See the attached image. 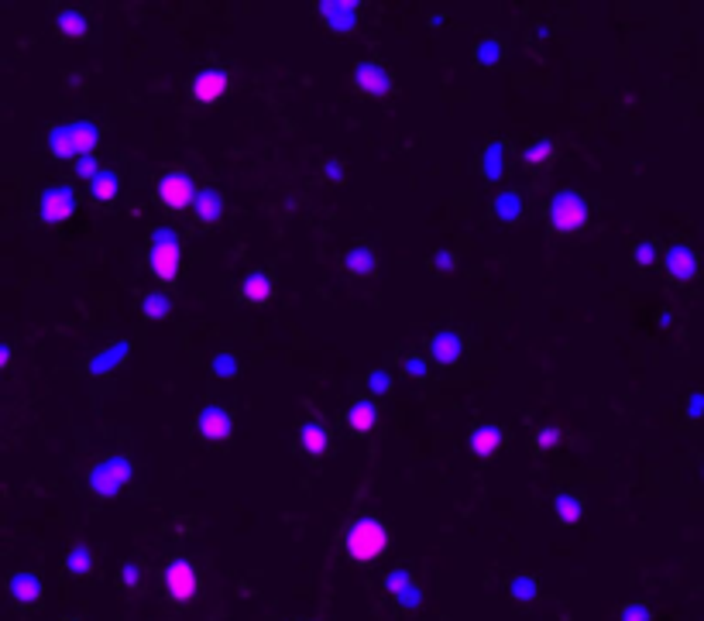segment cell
<instances>
[{
  "label": "cell",
  "instance_id": "obj_1",
  "mask_svg": "<svg viewBox=\"0 0 704 621\" xmlns=\"http://www.w3.org/2000/svg\"><path fill=\"white\" fill-rule=\"evenodd\" d=\"M389 543H392L389 528L382 526L375 515H358L344 528V553L354 563H372V559H378L389 549Z\"/></svg>",
  "mask_w": 704,
  "mask_h": 621
},
{
  "label": "cell",
  "instance_id": "obj_2",
  "mask_svg": "<svg viewBox=\"0 0 704 621\" xmlns=\"http://www.w3.org/2000/svg\"><path fill=\"white\" fill-rule=\"evenodd\" d=\"M96 144H100V124L94 121H69V124H55L48 131V152L55 158L94 155Z\"/></svg>",
  "mask_w": 704,
  "mask_h": 621
},
{
  "label": "cell",
  "instance_id": "obj_3",
  "mask_svg": "<svg viewBox=\"0 0 704 621\" xmlns=\"http://www.w3.org/2000/svg\"><path fill=\"white\" fill-rule=\"evenodd\" d=\"M547 223L557 233H578L591 223V202L578 189H560L547 202Z\"/></svg>",
  "mask_w": 704,
  "mask_h": 621
},
{
  "label": "cell",
  "instance_id": "obj_4",
  "mask_svg": "<svg viewBox=\"0 0 704 621\" xmlns=\"http://www.w3.org/2000/svg\"><path fill=\"white\" fill-rule=\"evenodd\" d=\"M134 478V464L124 453H110V457H100L90 474H86V484L96 498H117L127 488V481Z\"/></svg>",
  "mask_w": 704,
  "mask_h": 621
},
{
  "label": "cell",
  "instance_id": "obj_5",
  "mask_svg": "<svg viewBox=\"0 0 704 621\" xmlns=\"http://www.w3.org/2000/svg\"><path fill=\"white\" fill-rule=\"evenodd\" d=\"M183 264V248H179V233L173 227H155L148 237V268L155 271L162 281H173Z\"/></svg>",
  "mask_w": 704,
  "mask_h": 621
},
{
  "label": "cell",
  "instance_id": "obj_6",
  "mask_svg": "<svg viewBox=\"0 0 704 621\" xmlns=\"http://www.w3.org/2000/svg\"><path fill=\"white\" fill-rule=\"evenodd\" d=\"M162 584H165V590H169V597L179 601V605H189V601H196V597H200V574H196V567L183 557H175V559L165 563V570H162Z\"/></svg>",
  "mask_w": 704,
  "mask_h": 621
},
{
  "label": "cell",
  "instance_id": "obj_7",
  "mask_svg": "<svg viewBox=\"0 0 704 621\" xmlns=\"http://www.w3.org/2000/svg\"><path fill=\"white\" fill-rule=\"evenodd\" d=\"M73 210H76V189L69 182H48L38 192V217H42V223H63V220L73 217Z\"/></svg>",
  "mask_w": 704,
  "mask_h": 621
},
{
  "label": "cell",
  "instance_id": "obj_8",
  "mask_svg": "<svg viewBox=\"0 0 704 621\" xmlns=\"http://www.w3.org/2000/svg\"><path fill=\"white\" fill-rule=\"evenodd\" d=\"M155 192H158V202L169 206V210H186V206H193L196 196H200V189H196V182L189 179L186 172H165V175L158 179Z\"/></svg>",
  "mask_w": 704,
  "mask_h": 621
},
{
  "label": "cell",
  "instance_id": "obj_9",
  "mask_svg": "<svg viewBox=\"0 0 704 621\" xmlns=\"http://www.w3.org/2000/svg\"><path fill=\"white\" fill-rule=\"evenodd\" d=\"M316 15L323 17V25H327L330 32L347 34L361 25L364 7H361L358 0H320V4H316Z\"/></svg>",
  "mask_w": 704,
  "mask_h": 621
},
{
  "label": "cell",
  "instance_id": "obj_10",
  "mask_svg": "<svg viewBox=\"0 0 704 621\" xmlns=\"http://www.w3.org/2000/svg\"><path fill=\"white\" fill-rule=\"evenodd\" d=\"M196 433L203 436L206 443H227L234 433V416L231 409L220 402H210L200 409V419H196Z\"/></svg>",
  "mask_w": 704,
  "mask_h": 621
},
{
  "label": "cell",
  "instance_id": "obj_11",
  "mask_svg": "<svg viewBox=\"0 0 704 621\" xmlns=\"http://www.w3.org/2000/svg\"><path fill=\"white\" fill-rule=\"evenodd\" d=\"M663 268H667V275L673 281H680V285H688V281L698 279V271H701V258H698V251L684 244V241H677L667 248L663 254Z\"/></svg>",
  "mask_w": 704,
  "mask_h": 621
},
{
  "label": "cell",
  "instance_id": "obj_12",
  "mask_svg": "<svg viewBox=\"0 0 704 621\" xmlns=\"http://www.w3.org/2000/svg\"><path fill=\"white\" fill-rule=\"evenodd\" d=\"M227 86H231V73H227V69H217V65L200 69L196 76L189 79V94H193L196 104H217L220 96L227 94Z\"/></svg>",
  "mask_w": 704,
  "mask_h": 621
},
{
  "label": "cell",
  "instance_id": "obj_13",
  "mask_svg": "<svg viewBox=\"0 0 704 621\" xmlns=\"http://www.w3.org/2000/svg\"><path fill=\"white\" fill-rule=\"evenodd\" d=\"M354 86L364 96H389L395 90V79L382 63H358L354 65Z\"/></svg>",
  "mask_w": 704,
  "mask_h": 621
},
{
  "label": "cell",
  "instance_id": "obj_14",
  "mask_svg": "<svg viewBox=\"0 0 704 621\" xmlns=\"http://www.w3.org/2000/svg\"><path fill=\"white\" fill-rule=\"evenodd\" d=\"M461 358H464V340L457 330H437L430 337V360L437 368H454V364H461Z\"/></svg>",
  "mask_w": 704,
  "mask_h": 621
},
{
  "label": "cell",
  "instance_id": "obj_15",
  "mask_svg": "<svg viewBox=\"0 0 704 621\" xmlns=\"http://www.w3.org/2000/svg\"><path fill=\"white\" fill-rule=\"evenodd\" d=\"M7 590H11V601L17 607H38L42 605V594H45L38 574H32V570H15L11 580H7Z\"/></svg>",
  "mask_w": 704,
  "mask_h": 621
},
{
  "label": "cell",
  "instance_id": "obj_16",
  "mask_svg": "<svg viewBox=\"0 0 704 621\" xmlns=\"http://www.w3.org/2000/svg\"><path fill=\"white\" fill-rule=\"evenodd\" d=\"M127 354H131V343L114 340V343H107V347H100L94 358L86 360V371L94 374V378H104V374L117 371V368L127 360Z\"/></svg>",
  "mask_w": 704,
  "mask_h": 621
},
{
  "label": "cell",
  "instance_id": "obj_17",
  "mask_svg": "<svg viewBox=\"0 0 704 621\" xmlns=\"http://www.w3.org/2000/svg\"><path fill=\"white\" fill-rule=\"evenodd\" d=\"M501 439H505V429L495 426V422H481V426H474L468 436L471 453L481 457V460H488V457H495V453L501 450Z\"/></svg>",
  "mask_w": 704,
  "mask_h": 621
},
{
  "label": "cell",
  "instance_id": "obj_18",
  "mask_svg": "<svg viewBox=\"0 0 704 621\" xmlns=\"http://www.w3.org/2000/svg\"><path fill=\"white\" fill-rule=\"evenodd\" d=\"M488 213H491V220H499V223H516L526 213V200L519 196L516 189H501L499 196L491 200V206H488Z\"/></svg>",
  "mask_w": 704,
  "mask_h": 621
},
{
  "label": "cell",
  "instance_id": "obj_19",
  "mask_svg": "<svg viewBox=\"0 0 704 621\" xmlns=\"http://www.w3.org/2000/svg\"><path fill=\"white\" fill-rule=\"evenodd\" d=\"M299 450L306 457H323L330 450V429L323 422H302L299 426Z\"/></svg>",
  "mask_w": 704,
  "mask_h": 621
},
{
  "label": "cell",
  "instance_id": "obj_20",
  "mask_svg": "<svg viewBox=\"0 0 704 621\" xmlns=\"http://www.w3.org/2000/svg\"><path fill=\"white\" fill-rule=\"evenodd\" d=\"M223 210H227V200H223V192L213 186L200 189V196L193 202V213H196L200 223H217V220L223 217Z\"/></svg>",
  "mask_w": 704,
  "mask_h": 621
},
{
  "label": "cell",
  "instance_id": "obj_21",
  "mask_svg": "<svg viewBox=\"0 0 704 621\" xmlns=\"http://www.w3.org/2000/svg\"><path fill=\"white\" fill-rule=\"evenodd\" d=\"M347 426L354 433H372L378 426V405L372 399H354L347 405Z\"/></svg>",
  "mask_w": 704,
  "mask_h": 621
},
{
  "label": "cell",
  "instance_id": "obj_22",
  "mask_svg": "<svg viewBox=\"0 0 704 621\" xmlns=\"http://www.w3.org/2000/svg\"><path fill=\"white\" fill-rule=\"evenodd\" d=\"M505 158H509L505 141H488L485 152H481V175H485V182H501V175H505Z\"/></svg>",
  "mask_w": 704,
  "mask_h": 621
},
{
  "label": "cell",
  "instance_id": "obj_23",
  "mask_svg": "<svg viewBox=\"0 0 704 621\" xmlns=\"http://www.w3.org/2000/svg\"><path fill=\"white\" fill-rule=\"evenodd\" d=\"M375 268H378V258L368 244H354L351 251H344V271H351V275L368 279V275H375Z\"/></svg>",
  "mask_w": 704,
  "mask_h": 621
},
{
  "label": "cell",
  "instance_id": "obj_24",
  "mask_svg": "<svg viewBox=\"0 0 704 621\" xmlns=\"http://www.w3.org/2000/svg\"><path fill=\"white\" fill-rule=\"evenodd\" d=\"M241 299H244L248 306H265L268 299H272V279H268L265 271H251V275H244V281H241Z\"/></svg>",
  "mask_w": 704,
  "mask_h": 621
},
{
  "label": "cell",
  "instance_id": "obj_25",
  "mask_svg": "<svg viewBox=\"0 0 704 621\" xmlns=\"http://www.w3.org/2000/svg\"><path fill=\"white\" fill-rule=\"evenodd\" d=\"M55 28H59V34H65V38H86V34H90V17L83 15L79 7H63V11L55 15Z\"/></svg>",
  "mask_w": 704,
  "mask_h": 621
},
{
  "label": "cell",
  "instance_id": "obj_26",
  "mask_svg": "<svg viewBox=\"0 0 704 621\" xmlns=\"http://www.w3.org/2000/svg\"><path fill=\"white\" fill-rule=\"evenodd\" d=\"M94 567H96V559H94V549L86 543H73L69 546V553H65V574L69 577H90L94 574Z\"/></svg>",
  "mask_w": 704,
  "mask_h": 621
},
{
  "label": "cell",
  "instance_id": "obj_27",
  "mask_svg": "<svg viewBox=\"0 0 704 621\" xmlns=\"http://www.w3.org/2000/svg\"><path fill=\"white\" fill-rule=\"evenodd\" d=\"M553 512H557V518H560L563 526H578L580 518H584V501H580V495L563 488L553 498Z\"/></svg>",
  "mask_w": 704,
  "mask_h": 621
},
{
  "label": "cell",
  "instance_id": "obj_28",
  "mask_svg": "<svg viewBox=\"0 0 704 621\" xmlns=\"http://www.w3.org/2000/svg\"><path fill=\"white\" fill-rule=\"evenodd\" d=\"M121 196V175L114 169H100L94 182H90V200L96 202H117Z\"/></svg>",
  "mask_w": 704,
  "mask_h": 621
},
{
  "label": "cell",
  "instance_id": "obj_29",
  "mask_svg": "<svg viewBox=\"0 0 704 621\" xmlns=\"http://www.w3.org/2000/svg\"><path fill=\"white\" fill-rule=\"evenodd\" d=\"M553 158H557V144L550 138H532L526 148H522V162L530 165V169H547L553 165Z\"/></svg>",
  "mask_w": 704,
  "mask_h": 621
},
{
  "label": "cell",
  "instance_id": "obj_30",
  "mask_svg": "<svg viewBox=\"0 0 704 621\" xmlns=\"http://www.w3.org/2000/svg\"><path fill=\"white\" fill-rule=\"evenodd\" d=\"M501 59H505V45H501V38H495V34H488V38H481V42L474 45V65L495 69Z\"/></svg>",
  "mask_w": 704,
  "mask_h": 621
},
{
  "label": "cell",
  "instance_id": "obj_31",
  "mask_svg": "<svg viewBox=\"0 0 704 621\" xmlns=\"http://www.w3.org/2000/svg\"><path fill=\"white\" fill-rule=\"evenodd\" d=\"M141 312H144V320H165V316L173 312V295L144 292V299H141Z\"/></svg>",
  "mask_w": 704,
  "mask_h": 621
},
{
  "label": "cell",
  "instance_id": "obj_32",
  "mask_svg": "<svg viewBox=\"0 0 704 621\" xmlns=\"http://www.w3.org/2000/svg\"><path fill=\"white\" fill-rule=\"evenodd\" d=\"M509 594H512V601H522V605H532L536 597H540V580L530 574L516 577L512 584H509Z\"/></svg>",
  "mask_w": 704,
  "mask_h": 621
},
{
  "label": "cell",
  "instance_id": "obj_33",
  "mask_svg": "<svg viewBox=\"0 0 704 621\" xmlns=\"http://www.w3.org/2000/svg\"><path fill=\"white\" fill-rule=\"evenodd\" d=\"M237 368H241V364H237L234 350H220V354H213V358H210V371L217 374L220 381H223V378H234Z\"/></svg>",
  "mask_w": 704,
  "mask_h": 621
},
{
  "label": "cell",
  "instance_id": "obj_34",
  "mask_svg": "<svg viewBox=\"0 0 704 621\" xmlns=\"http://www.w3.org/2000/svg\"><path fill=\"white\" fill-rule=\"evenodd\" d=\"M364 381H368V391H372V395H389V391L395 389V378H392V371H385V368H372Z\"/></svg>",
  "mask_w": 704,
  "mask_h": 621
},
{
  "label": "cell",
  "instance_id": "obj_35",
  "mask_svg": "<svg viewBox=\"0 0 704 621\" xmlns=\"http://www.w3.org/2000/svg\"><path fill=\"white\" fill-rule=\"evenodd\" d=\"M632 261L640 264V268H653L659 261V248L657 241H640L636 248H632Z\"/></svg>",
  "mask_w": 704,
  "mask_h": 621
},
{
  "label": "cell",
  "instance_id": "obj_36",
  "mask_svg": "<svg viewBox=\"0 0 704 621\" xmlns=\"http://www.w3.org/2000/svg\"><path fill=\"white\" fill-rule=\"evenodd\" d=\"M141 584H144V567H141V563H134V559L121 563V587L138 590Z\"/></svg>",
  "mask_w": 704,
  "mask_h": 621
},
{
  "label": "cell",
  "instance_id": "obj_37",
  "mask_svg": "<svg viewBox=\"0 0 704 621\" xmlns=\"http://www.w3.org/2000/svg\"><path fill=\"white\" fill-rule=\"evenodd\" d=\"M395 601H399V607H402V611H420V607H422V587L416 584V580H412L409 587H402L399 594H395Z\"/></svg>",
  "mask_w": 704,
  "mask_h": 621
},
{
  "label": "cell",
  "instance_id": "obj_38",
  "mask_svg": "<svg viewBox=\"0 0 704 621\" xmlns=\"http://www.w3.org/2000/svg\"><path fill=\"white\" fill-rule=\"evenodd\" d=\"M560 447V426H540L536 429V450L550 453Z\"/></svg>",
  "mask_w": 704,
  "mask_h": 621
},
{
  "label": "cell",
  "instance_id": "obj_39",
  "mask_svg": "<svg viewBox=\"0 0 704 621\" xmlns=\"http://www.w3.org/2000/svg\"><path fill=\"white\" fill-rule=\"evenodd\" d=\"M430 268H433L437 275H451L457 268V251H451V248L433 251V254H430Z\"/></svg>",
  "mask_w": 704,
  "mask_h": 621
},
{
  "label": "cell",
  "instance_id": "obj_40",
  "mask_svg": "<svg viewBox=\"0 0 704 621\" xmlns=\"http://www.w3.org/2000/svg\"><path fill=\"white\" fill-rule=\"evenodd\" d=\"M619 621H653V611L642 601H629V605L619 607Z\"/></svg>",
  "mask_w": 704,
  "mask_h": 621
},
{
  "label": "cell",
  "instance_id": "obj_41",
  "mask_svg": "<svg viewBox=\"0 0 704 621\" xmlns=\"http://www.w3.org/2000/svg\"><path fill=\"white\" fill-rule=\"evenodd\" d=\"M402 371H406V378H412V381H426V378H430V364H426L420 354H409V358H402Z\"/></svg>",
  "mask_w": 704,
  "mask_h": 621
},
{
  "label": "cell",
  "instance_id": "obj_42",
  "mask_svg": "<svg viewBox=\"0 0 704 621\" xmlns=\"http://www.w3.org/2000/svg\"><path fill=\"white\" fill-rule=\"evenodd\" d=\"M73 172H76V179H86V182H94L96 175H100V165H96L94 155H83L73 162Z\"/></svg>",
  "mask_w": 704,
  "mask_h": 621
},
{
  "label": "cell",
  "instance_id": "obj_43",
  "mask_svg": "<svg viewBox=\"0 0 704 621\" xmlns=\"http://www.w3.org/2000/svg\"><path fill=\"white\" fill-rule=\"evenodd\" d=\"M409 584H412V574L402 570V567H399V570H392V574H385V594H392V597H395L402 587H409Z\"/></svg>",
  "mask_w": 704,
  "mask_h": 621
},
{
  "label": "cell",
  "instance_id": "obj_44",
  "mask_svg": "<svg viewBox=\"0 0 704 621\" xmlns=\"http://www.w3.org/2000/svg\"><path fill=\"white\" fill-rule=\"evenodd\" d=\"M684 416H688L690 422L704 419V391H694V395H688V402H684Z\"/></svg>",
  "mask_w": 704,
  "mask_h": 621
},
{
  "label": "cell",
  "instance_id": "obj_45",
  "mask_svg": "<svg viewBox=\"0 0 704 621\" xmlns=\"http://www.w3.org/2000/svg\"><path fill=\"white\" fill-rule=\"evenodd\" d=\"M323 175H327L330 182H344V165H341V158H327V162H323Z\"/></svg>",
  "mask_w": 704,
  "mask_h": 621
},
{
  "label": "cell",
  "instance_id": "obj_46",
  "mask_svg": "<svg viewBox=\"0 0 704 621\" xmlns=\"http://www.w3.org/2000/svg\"><path fill=\"white\" fill-rule=\"evenodd\" d=\"M11 354H15V347L4 343V347H0V368H11Z\"/></svg>",
  "mask_w": 704,
  "mask_h": 621
},
{
  "label": "cell",
  "instance_id": "obj_47",
  "mask_svg": "<svg viewBox=\"0 0 704 621\" xmlns=\"http://www.w3.org/2000/svg\"><path fill=\"white\" fill-rule=\"evenodd\" d=\"M657 323H659V327H670V323H673V312H670V310L657 312Z\"/></svg>",
  "mask_w": 704,
  "mask_h": 621
},
{
  "label": "cell",
  "instance_id": "obj_48",
  "mask_svg": "<svg viewBox=\"0 0 704 621\" xmlns=\"http://www.w3.org/2000/svg\"><path fill=\"white\" fill-rule=\"evenodd\" d=\"M69 621H79V618H69Z\"/></svg>",
  "mask_w": 704,
  "mask_h": 621
},
{
  "label": "cell",
  "instance_id": "obj_49",
  "mask_svg": "<svg viewBox=\"0 0 704 621\" xmlns=\"http://www.w3.org/2000/svg\"><path fill=\"white\" fill-rule=\"evenodd\" d=\"M701 474H704V464H701Z\"/></svg>",
  "mask_w": 704,
  "mask_h": 621
},
{
  "label": "cell",
  "instance_id": "obj_50",
  "mask_svg": "<svg viewBox=\"0 0 704 621\" xmlns=\"http://www.w3.org/2000/svg\"><path fill=\"white\" fill-rule=\"evenodd\" d=\"M296 621H299V618H296Z\"/></svg>",
  "mask_w": 704,
  "mask_h": 621
}]
</instances>
